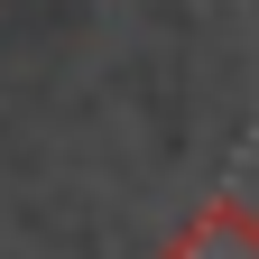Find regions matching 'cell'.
I'll use <instances>...</instances> for the list:
<instances>
[{
  "mask_svg": "<svg viewBox=\"0 0 259 259\" xmlns=\"http://www.w3.org/2000/svg\"><path fill=\"white\" fill-rule=\"evenodd\" d=\"M157 259H259V213L241 204V194H213V204H194L176 222V241Z\"/></svg>",
  "mask_w": 259,
  "mask_h": 259,
  "instance_id": "obj_1",
  "label": "cell"
}]
</instances>
